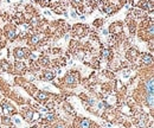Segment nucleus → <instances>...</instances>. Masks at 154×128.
<instances>
[{"label":"nucleus","mask_w":154,"mask_h":128,"mask_svg":"<svg viewBox=\"0 0 154 128\" xmlns=\"http://www.w3.org/2000/svg\"><path fill=\"white\" fill-rule=\"evenodd\" d=\"M13 55L17 59H21V58H26L30 56V51L27 49H23V47H17L13 50Z\"/></svg>","instance_id":"1"},{"label":"nucleus","mask_w":154,"mask_h":128,"mask_svg":"<svg viewBox=\"0 0 154 128\" xmlns=\"http://www.w3.org/2000/svg\"><path fill=\"white\" fill-rule=\"evenodd\" d=\"M85 32H87V28L84 27L83 25H81V24H76V26L74 27V33L76 36L83 37L84 34H85Z\"/></svg>","instance_id":"2"},{"label":"nucleus","mask_w":154,"mask_h":128,"mask_svg":"<svg viewBox=\"0 0 154 128\" xmlns=\"http://www.w3.org/2000/svg\"><path fill=\"white\" fill-rule=\"evenodd\" d=\"M109 31L112 32V33H114V34H119L120 32H122V24L121 23H114V24H112V26L109 27Z\"/></svg>","instance_id":"3"},{"label":"nucleus","mask_w":154,"mask_h":128,"mask_svg":"<svg viewBox=\"0 0 154 128\" xmlns=\"http://www.w3.org/2000/svg\"><path fill=\"white\" fill-rule=\"evenodd\" d=\"M64 82L67 83V84L69 85V87H75L76 85V77L72 75V74H68L67 76H65V80H64Z\"/></svg>","instance_id":"4"},{"label":"nucleus","mask_w":154,"mask_h":128,"mask_svg":"<svg viewBox=\"0 0 154 128\" xmlns=\"http://www.w3.org/2000/svg\"><path fill=\"white\" fill-rule=\"evenodd\" d=\"M139 56V54H138V51H136V49H130V50H128V52H127V58L129 59V61H135L136 58Z\"/></svg>","instance_id":"5"},{"label":"nucleus","mask_w":154,"mask_h":128,"mask_svg":"<svg viewBox=\"0 0 154 128\" xmlns=\"http://www.w3.org/2000/svg\"><path fill=\"white\" fill-rule=\"evenodd\" d=\"M14 68H15V71L19 72V74H23V72H25V70H26V65L23 62H17L14 64Z\"/></svg>","instance_id":"6"},{"label":"nucleus","mask_w":154,"mask_h":128,"mask_svg":"<svg viewBox=\"0 0 154 128\" xmlns=\"http://www.w3.org/2000/svg\"><path fill=\"white\" fill-rule=\"evenodd\" d=\"M2 109H4V112L5 114H14L15 113V110H14V108L10 104V103H2Z\"/></svg>","instance_id":"7"},{"label":"nucleus","mask_w":154,"mask_h":128,"mask_svg":"<svg viewBox=\"0 0 154 128\" xmlns=\"http://www.w3.org/2000/svg\"><path fill=\"white\" fill-rule=\"evenodd\" d=\"M139 5H140V7L142 8H145V10H149V11H153V4L152 2H148V1H145V0H142L139 2Z\"/></svg>","instance_id":"8"},{"label":"nucleus","mask_w":154,"mask_h":128,"mask_svg":"<svg viewBox=\"0 0 154 128\" xmlns=\"http://www.w3.org/2000/svg\"><path fill=\"white\" fill-rule=\"evenodd\" d=\"M43 77L46 81H52L55 78V72H52V71H50V70H46L43 72Z\"/></svg>","instance_id":"9"},{"label":"nucleus","mask_w":154,"mask_h":128,"mask_svg":"<svg viewBox=\"0 0 154 128\" xmlns=\"http://www.w3.org/2000/svg\"><path fill=\"white\" fill-rule=\"evenodd\" d=\"M141 59H142V63H145V64H152V62H153V57L148 54H143L141 56Z\"/></svg>","instance_id":"10"},{"label":"nucleus","mask_w":154,"mask_h":128,"mask_svg":"<svg viewBox=\"0 0 154 128\" xmlns=\"http://www.w3.org/2000/svg\"><path fill=\"white\" fill-rule=\"evenodd\" d=\"M103 10L106 11V13L110 14V13H114V12L116 11V7H115V5H113V4H107L106 6H103Z\"/></svg>","instance_id":"11"},{"label":"nucleus","mask_w":154,"mask_h":128,"mask_svg":"<svg viewBox=\"0 0 154 128\" xmlns=\"http://www.w3.org/2000/svg\"><path fill=\"white\" fill-rule=\"evenodd\" d=\"M146 91H147V94L153 95V81L152 80L146 82Z\"/></svg>","instance_id":"12"},{"label":"nucleus","mask_w":154,"mask_h":128,"mask_svg":"<svg viewBox=\"0 0 154 128\" xmlns=\"http://www.w3.org/2000/svg\"><path fill=\"white\" fill-rule=\"evenodd\" d=\"M90 127H91V121L89 119H82L81 120L80 128H90Z\"/></svg>","instance_id":"13"},{"label":"nucleus","mask_w":154,"mask_h":128,"mask_svg":"<svg viewBox=\"0 0 154 128\" xmlns=\"http://www.w3.org/2000/svg\"><path fill=\"white\" fill-rule=\"evenodd\" d=\"M37 99H38V101H40V102H44V101L47 100V94L44 93V91H39L37 94Z\"/></svg>","instance_id":"14"},{"label":"nucleus","mask_w":154,"mask_h":128,"mask_svg":"<svg viewBox=\"0 0 154 128\" xmlns=\"http://www.w3.org/2000/svg\"><path fill=\"white\" fill-rule=\"evenodd\" d=\"M40 40V36L39 34H32V37H31V39H30V43L32 44V45H36V44H38Z\"/></svg>","instance_id":"15"},{"label":"nucleus","mask_w":154,"mask_h":128,"mask_svg":"<svg viewBox=\"0 0 154 128\" xmlns=\"http://www.w3.org/2000/svg\"><path fill=\"white\" fill-rule=\"evenodd\" d=\"M39 64H40V67H49L50 65V61H49V58L47 57H42L40 59H39Z\"/></svg>","instance_id":"16"},{"label":"nucleus","mask_w":154,"mask_h":128,"mask_svg":"<svg viewBox=\"0 0 154 128\" xmlns=\"http://www.w3.org/2000/svg\"><path fill=\"white\" fill-rule=\"evenodd\" d=\"M15 37H17V34H15L14 30L8 28V30H7V38H8L10 40H14V39H15Z\"/></svg>","instance_id":"17"},{"label":"nucleus","mask_w":154,"mask_h":128,"mask_svg":"<svg viewBox=\"0 0 154 128\" xmlns=\"http://www.w3.org/2000/svg\"><path fill=\"white\" fill-rule=\"evenodd\" d=\"M1 67H2L4 70H10V64H8L7 61H2L1 62Z\"/></svg>","instance_id":"18"},{"label":"nucleus","mask_w":154,"mask_h":128,"mask_svg":"<svg viewBox=\"0 0 154 128\" xmlns=\"http://www.w3.org/2000/svg\"><path fill=\"white\" fill-rule=\"evenodd\" d=\"M50 2H51V0H40V5L43 7H49Z\"/></svg>","instance_id":"19"},{"label":"nucleus","mask_w":154,"mask_h":128,"mask_svg":"<svg viewBox=\"0 0 154 128\" xmlns=\"http://www.w3.org/2000/svg\"><path fill=\"white\" fill-rule=\"evenodd\" d=\"M102 23H103V20H102V19H97V20H95V21H94V25H95L96 27H98V26H101V25H102Z\"/></svg>","instance_id":"20"},{"label":"nucleus","mask_w":154,"mask_h":128,"mask_svg":"<svg viewBox=\"0 0 154 128\" xmlns=\"http://www.w3.org/2000/svg\"><path fill=\"white\" fill-rule=\"evenodd\" d=\"M134 13H135V15H138V17H142L143 15V12L141 11V10H134Z\"/></svg>","instance_id":"21"},{"label":"nucleus","mask_w":154,"mask_h":128,"mask_svg":"<svg viewBox=\"0 0 154 128\" xmlns=\"http://www.w3.org/2000/svg\"><path fill=\"white\" fill-rule=\"evenodd\" d=\"M103 56L104 57L112 56V51H110V50H104V51H103Z\"/></svg>","instance_id":"22"},{"label":"nucleus","mask_w":154,"mask_h":128,"mask_svg":"<svg viewBox=\"0 0 154 128\" xmlns=\"http://www.w3.org/2000/svg\"><path fill=\"white\" fill-rule=\"evenodd\" d=\"M38 119H39V113H34V112H33V114H32V120L36 121V120H38Z\"/></svg>","instance_id":"23"},{"label":"nucleus","mask_w":154,"mask_h":128,"mask_svg":"<svg viewBox=\"0 0 154 128\" xmlns=\"http://www.w3.org/2000/svg\"><path fill=\"white\" fill-rule=\"evenodd\" d=\"M77 11H78V13H83L84 12L83 5H78V6H77Z\"/></svg>","instance_id":"24"},{"label":"nucleus","mask_w":154,"mask_h":128,"mask_svg":"<svg viewBox=\"0 0 154 128\" xmlns=\"http://www.w3.org/2000/svg\"><path fill=\"white\" fill-rule=\"evenodd\" d=\"M46 120H47V121H54V120H55V115H54V114L47 115V116H46Z\"/></svg>","instance_id":"25"},{"label":"nucleus","mask_w":154,"mask_h":128,"mask_svg":"<svg viewBox=\"0 0 154 128\" xmlns=\"http://www.w3.org/2000/svg\"><path fill=\"white\" fill-rule=\"evenodd\" d=\"M82 1H83V0H71V2H72L74 5H77V6H78V5H82Z\"/></svg>","instance_id":"26"},{"label":"nucleus","mask_w":154,"mask_h":128,"mask_svg":"<svg viewBox=\"0 0 154 128\" xmlns=\"http://www.w3.org/2000/svg\"><path fill=\"white\" fill-rule=\"evenodd\" d=\"M54 128H65V125H63V123H60V122H59V123H57Z\"/></svg>","instance_id":"27"},{"label":"nucleus","mask_w":154,"mask_h":128,"mask_svg":"<svg viewBox=\"0 0 154 128\" xmlns=\"http://www.w3.org/2000/svg\"><path fill=\"white\" fill-rule=\"evenodd\" d=\"M4 123H7V125H8V123H10V119H8V117H5V119H4Z\"/></svg>","instance_id":"28"},{"label":"nucleus","mask_w":154,"mask_h":128,"mask_svg":"<svg viewBox=\"0 0 154 128\" xmlns=\"http://www.w3.org/2000/svg\"><path fill=\"white\" fill-rule=\"evenodd\" d=\"M71 17L76 18V17H77V14H76V12H71Z\"/></svg>","instance_id":"29"},{"label":"nucleus","mask_w":154,"mask_h":128,"mask_svg":"<svg viewBox=\"0 0 154 128\" xmlns=\"http://www.w3.org/2000/svg\"><path fill=\"white\" fill-rule=\"evenodd\" d=\"M37 1H39V0H37Z\"/></svg>","instance_id":"30"}]
</instances>
